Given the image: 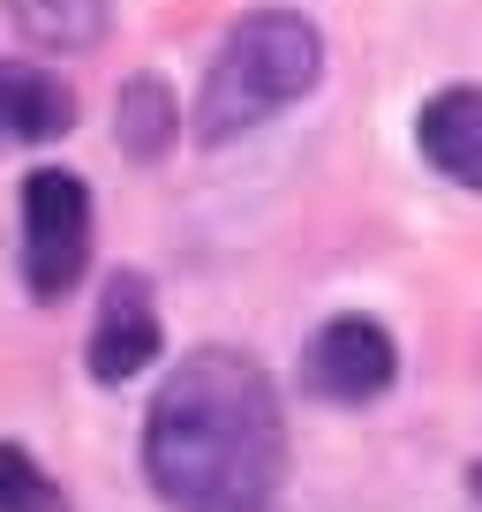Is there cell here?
<instances>
[{
    "mask_svg": "<svg viewBox=\"0 0 482 512\" xmlns=\"http://www.w3.org/2000/svg\"><path fill=\"white\" fill-rule=\"evenodd\" d=\"M144 482L166 512H272L287 482V415L257 354L196 347L144 415Z\"/></svg>",
    "mask_w": 482,
    "mask_h": 512,
    "instance_id": "cell-1",
    "label": "cell"
},
{
    "mask_svg": "<svg viewBox=\"0 0 482 512\" xmlns=\"http://www.w3.org/2000/svg\"><path fill=\"white\" fill-rule=\"evenodd\" d=\"M324 83V38L302 8H249L219 38L196 91V144H241Z\"/></svg>",
    "mask_w": 482,
    "mask_h": 512,
    "instance_id": "cell-2",
    "label": "cell"
},
{
    "mask_svg": "<svg viewBox=\"0 0 482 512\" xmlns=\"http://www.w3.org/2000/svg\"><path fill=\"white\" fill-rule=\"evenodd\" d=\"M91 272V189L68 166L23 181V287L31 302H68Z\"/></svg>",
    "mask_w": 482,
    "mask_h": 512,
    "instance_id": "cell-3",
    "label": "cell"
},
{
    "mask_svg": "<svg viewBox=\"0 0 482 512\" xmlns=\"http://www.w3.org/2000/svg\"><path fill=\"white\" fill-rule=\"evenodd\" d=\"M400 384V339L377 317H332L302 339V392L324 407H370Z\"/></svg>",
    "mask_w": 482,
    "mask_h": 512,
    "instance_id": "cell-4",
    "label": "cell"
},
{
    "mask_svg": "<svg viewBox=\"0 0 482 512\" xmlns=\"http://www.w3.org/2000/svg\"><path fill=\"white\" fill-rule=\"evenodd\" d=\"M166 324H159V294H151L144 272H113L98 287V317L91 339H83V362H91V384H129L159 362Z\"/></svg>",
    "mask_w": 482,
    "mask_h": 512,
    "instance_id": "cell-5",
    "label": "cell"
},
{
    "mask_svg": "<svg viewBox=\"0 0 482 512\" xmlns=\"http://www.w3.org/2000/svg\"><path fill=\"white\" fill-rule=\"evenodd\" d=\"M415 151H422L430 174L452 181V189L482 196V91H475V83H445V91L422 98Z\"/></svg>",
    "mask_w": 482,
    "mask_h": 512,
    "instance_id": "cell-6",
    "label": "cell"
},
{
    "mask_svg": "<svg viewBox=\"0 0 482 512\" xmlns=\"http://www.w3.org/2000/svg\"><path fill=\"white\" fill-rule=\"evenodd\" d=\"M76 128V91L53 68L31 61H0V151L16 144H61Z\"/></svg>",
    "mask_w": 482,
    "mask_h": 512,
    "instance_id": "cell-7",
    "label": "cell"
},
{
    "mask_svg": "<svg viewBox=\"0 0 482 512\" xmlns=\"http://www.w3.org/2000/svg\"><path fill=\"white\" fill-rule=\"evenodd\" d=\"M0 8L38 53H98L113 38V0H0Z\"/></svg>",
    "mask_w": 482,
    "mask_h": 512,
    "instance_id": "cell-8",
    "label": "cell"
},
{
    "mask_svg": "<svg viewBox=\"0 0 482 512\" xmlns=\"http://www.w3.org/2000/svg\"><path fill=\"white\" fill-rule=\"evenodd\" d=\"M113 144L129 166H159L166 151L181 144V106L159 76H129L121 98H113Z\"/></svg>",
    "mask_w": 482,
    "mask_h": 512,
    "instance_id": "cell-9",
    "label": "cell"
},
{
    "mask_svg": "<svg viewBox=\"0 0 482 512\" xmlns=\"http://www.w3.org/2000/svg\"><path fill=\"white\" fill-rule=\"evenodd\" d=\"M0 512H68L61 482H53L23 445H0Z\"/></svg>",
    "mask_w": 482,
    "mask_h": 512,
    "instance_id": "cell-10",
    "label": "cell"
},
{
    "mask_svg": "<svg viewBox=\"0 0 482 512\" xmlns=\"http://www.w3.org/2000/svg\"><path fill=\"white\" fill-rule=\"evenodd\" d=\"M467 490H475V512H482V460H475V475H467Z\"/></svg>",
    "mask_w": 482,
    "mask_h": 512,
    "instance_id": "cell-11",
    "label": "cell"
}]
</instances>
